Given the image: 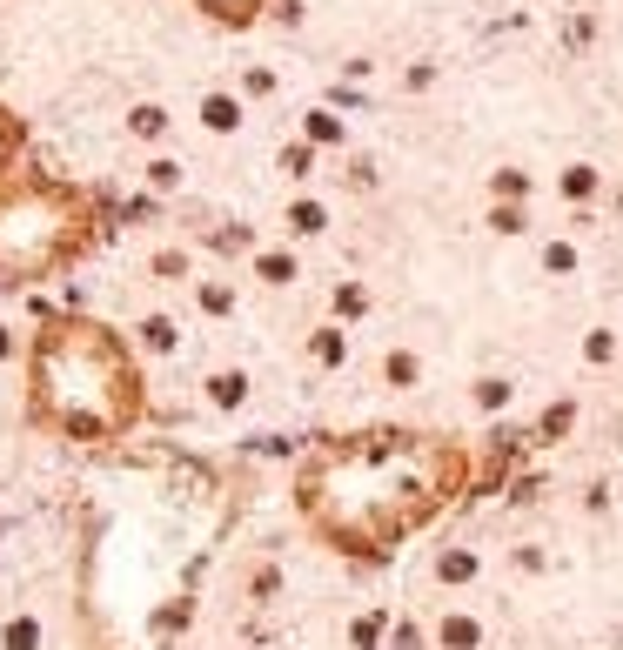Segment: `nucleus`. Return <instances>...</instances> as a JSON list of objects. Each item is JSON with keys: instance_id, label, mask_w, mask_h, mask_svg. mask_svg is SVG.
Masks as SVG:
<instances>
[{"instance_id": "obj_1", "label": "nucleus", "mask_w": 623, "mask_h": 650, "mask_svg": "<svg viewBox=\"0 0 623 650\" xmlns=\"http://www.w3.org/2000/svg\"><path fill=\"white\" fill-rule=\"evenodd\" d=\"M469 490H476V449L449 429H335L315 436L309 456L295 463V516L322 550L349 563H389Z\"/></svg>"}, {"instance_id": "obj_2", "label": "nucleus", "mask_w": 623, "mask_h": 650, "mask_svg": "<svg viewBox=\"0 0 623 650\" xmlns=\"http://www.w3.org/2000/svg\"><path fill=\"white\" fill-rule=\"evenodd\" d=\"M27 416L61 443H121L148 416L134 342L101 315H41L27 336Z\"/></svg>"}, {"instance_id": "obj_3", "label": "nucleus", "mask_w": 623, "mask_h": 650, "mask_svg": "<svg viewBox=\"0 0 623 650\" xmlns=\"http://www.w3.org/2000/svg\"><path fill=\"white\" fill-rule=\"evenodd\" d=\"M94 248V202L61 175L0 181V289H34Z\"/></svg>"}, {"instance_id": "obj_4", "label": "nucleus", "mask_w": 623, "mask_h": 650, "mask_svg": "<svg viewBox=\"0 0 623 650\" xmlns=\"http://www.w3.org/2000/svg\"><path fill=\"white\" fill-rule=\"evenodd\" d=\"M21 148H27V121L7 101H0V181H14V168H21Z\"/></svg>"}, {"instance_id": "obj_5", "label": "nucleus", "mask_w": 623, "mask_h": 650, "mask_svg": "<svg viewBox=\"0 0 623 650\" xmlns=\"http://www.w3.org/2000/svg\"><path fill=\"white\" fill-rule=\"evenodd\" d=\"M195 7L215 27H255L262 21V7H275V0H195Z\"/></svg>"}, {"instance_id": "obj_6", "label": "nucleus", "mask_w": 623, "mask_h": 650, "mask_svg": "<svg viewBox=\"0 0 623 650\" xmlns=\"http://www.w3.org/2000/svg\"><path fill=\"white\" fill-rule=\"evenodd\" d=\"M201 128H208V135H235V128H242V101H235V94H208V101H201Z\"/></svg>"}, {"instance_id": "obj_7", "label": "nucleus", "mask_w": 623, "mask_h": 650, "mask_svg": "<svg viewBox=\"0 0 623 650\" xmlns=\"http://www.w3.org/2000/svg\"><path fill=\"white\" fill-rule=\"evenodd\" d=\"M309 356L322 362V369H342V362H349V329H342V322L315 329V336H309Z\"/></svg>"}, {"instance_id": "obj_8", "label": "nucleus", "mask_w": 623, "mask_h": 650, "mask_svg": "<svg viewBox=\"0 0 623 650\" xmlns=\"http://www.w3.org/2000/svg\"><path fill=\"white\" fill-rule=\"evenodd\" d=\"M134 342H141L148 356H175V349H181V336H175V322H168V315H141Z\"/></svg>"}, {"instance_id": "obj_9", "label": "nucleus", "mask_w": 623, "mask_h": 650, "mask_svg": "<svg viewBox=\"0 0 623 650\" xmlns=\"http://www.w3.org/2000/svg\"><path fill=\"white\" fill-rule=\"evenodd\" d=\"M208 403L215 409H242L248 403V376L242 369H215V376H208Z\"/></svg>"}, {"instance_id": "obj_10", "label": "nucleus", "mask_w": 623, "mask_h": 650, "mask_svg": "<svg viewBox=\"0 0 623 650\" xmlns=\"http://www.w3.org/2000/svg\"><path fill=\"white\" fill-rule=\"evenodd\" d=\"M255 275H262L268 289H289L295 275H302V262H295L289 248H268V255H255Z\"/></svg>"}, {"instance_id": "obj_11", "label": "nucleus", "mask_w": 623, "mask_h": 650, "mask_svg": "<svg viewBox=\"0 0 623 650\" xmlns=\"http://www.w3.org/2000/svg\"><path fill=\"white\" fill-rule=\"evenodd\" d=\"M369 315V289L362 282H335V322H362Z\"/></svg>"}, {"instance_id": "obj_12", "label": "nucleus", "mask_w": 623, "mask_h": 650, "mask_svg": "<svg viewBox=\"0 0 623 650\" xmlns=\"http://www.w3.org/2000/svg\"><path fill=\"white\" fill-rule=\"evenodd\" d=\"M382 376L396 382V389H416V376H423V362L409 356V349H389V356H382Z\"/></svg>"}, {"instance_id": "obj_13", "label": "nucleus", "mask_w": 623, "mask_h": 650, "mask_svg": "<svg viewBox=\"0 0 623 650\" xmlns=\"http://www.w3.org/2000/svg\"><path fill=\"white\" fill-rule=\"evenodd\" d=\"M128 135H141V141L168 135V108H155V101H148V108H134V114H128Z\"/></svg>"}, {"instance_id": "obj_14", "label": "nucleus", "mask_w": 623, "mask_h": 650, "mask_svg": "<svg viewBox=\"0 0 623 650\" xmlns=\"http://www.w3.org/2000/svg\"><path fill=\"white\" fill-rule=\"evenodd\" d=\"M289 228H295V235H322L329 215H322V202H289Z\"/></svg>"}, {"instance_id": "obj_15", "label": "nucleus", "mask_w": 623, "mask_h": 650, "mask_svg": "<svg viewBox=\"0 0 623 650\" xmlns=\"http://www.w3.org/2000/svg\"><path fill=\"white\" fill-rule=\"evenodd\" d=\"M570 423H577V409H570V403H550V409H543V423H536V443H557Z\"/></svg>"}, {"instance_id": "obj_16", "label": "nucleus", "mask_w": 623, "mask_h": 650, "mask_svg": "<svg viewBox=\"0 0 623 650\" xmlns=\"http://www.w3.org/2000/svg\"><path fill=\"white\" fill-rule=\"evenodd\" d=\"M490 228H496V235H523V228H530V215H523V202H496L490 208Z\"/></svg>"}, {"instance_id": "obj_17", "label": "nucleus", "mask_w": 623, "mask_h": 650, "mask_svg": "<svg viewBox=\"0 0 623 650\" xmlns=\"http://www.w3.org/2000/svg\"><path fill=\"white\" fill-rule=\"evenodd\" d=\"M0 644H7V650H34V644H41V624H34V617H14V624L0 630Z\"/></svg>"}, {"instance_id": "obj_18", "label": "nucleus", "mask_w": 623, "mask_h": 650, "mask_svg": "<svg viewBox=\"0 0 623 650\" xmlns=\"http://www.w3.org/2000/svg\"><path fill=\"white\" fill-rule=\"evenodd\" d=\"M563 195H570V202H590V195H597V168H563Z\"/></svg>"}, {"instance_id": "obj_19", "label": "nucleus", "mask_w": 623, "mask_h": 650, "mask_svg": "<svg viewBox=\"0 0 623 650\" xmlns=\"http://www.w3.org/2000/svg\"><path fill=\"white\" fill-rule=\"evenodd\" d=\"M490 188H496V202H523V195H530V175H523V168H503Z\"/></svg>"}, {"instance_id": "obj_20", "label": "nucleus", "mask_w": 623, "mask_h": 650, "mask_svg": "<svg viewBox=\"0 0 623 650\" xmlns=\"http://www.w3.org/2000/svg\"><path fill=\"white\" fill-rule=\"evenodd\" d=\"M543 269H550V275H577V248L550 242V248H543Z\"/></svg>"}, {"instance_id": "obj_21", "label": "nucleus", "mask_w": 623, "mask_h": 650, "mask_svg": "<svg viewBox=\"0 0 623 650\" xmlns=\"http://www.w3.org/2000/svg\"><path fill=\"white\" fill-rule=\"evenodd\" d=\"M201 309L228 315V309H235V289H228V282H201Z\"/></svg>"}, {"instance_id": "obj_22", "label": "nucleus", "mask_w": 623, "mask_h": 650, "mask_svg": "<svg viewBox=\"0 0 623 650\" xmlns=\"http://www.w3.org/2000/svg\"><path fill=\"white\" fill-rule=\"evenodd\" d=\"M476 403H483V409H503V403H510V382H503V376H483V382H476Z\"/></svg>"}, {"instance_id": "obj_23", "label": "nucleus", "mask_w": 623, "mask_h": 650, "mask_svg": "<svg viewBox=\"0 0 623 650\" xmlns=\"http://www.w3.org/2000/svg\"><path fill=\"white\" fill-rule=\"evenodd\" d=\"M282 168H289V175H309V168H315V141H295V148H282Z\"/></svg>"}, {"instance_id": "obj_24", "label": "nucleus", "mask_w": 623, "mask_h": 650, "mask_svg": "<svg viewBox=\"0 0 623 650\" xmlns=\"http://www.w3.org/2000/svg\"><path fill=\"white\" fill-rule=\"evenodd\" d=\"M443 644L449 650H469V644H476V624H469V617H449V624H443Z\"/></svg>"}, {"instance_id": "obj_25", "label": "nucleus", "mask_w": 623, "mask_h": 650, "mask_svg": "<svg viewBox=\"0 0 623 650\" xmlns=\"http://www.w3.org/2000/svg\"><path fill=\"white\" fill-rule=\"evenodd\" d=\"M583 356H590V362H610V356H617V336H610V329H590Z\"/></svg>"}, {"instance_id": "obj_26", "label": "nucleus", "mask_w": 623, "mask_h": 650, "mask_svg": "<svg viewBox=\"0 0 623 650\" xmlns=\"http://www.w3.org/2000/svg\"><path fill=\"white\" fill-rule=\"evenodd\" d=\"M309 141H342V121L335 114H309Z\"/></svg>"}, {"instance_id": "obj_27", "label": "nucleus", "mask_w": 623, "mask_h": 650, "mask_svg": "<svg viewBox=\"0 0 623 650\" xmlns=\"http://www.w3.org/2000/svg\"><path fill=\"white\" fill-rule=\"evenodd\" d=\"M148 181H155L161 195H168V188H175V181H181V168H175V161H148Z\"/></svg>"}, {"instance_id": "obj_28", "label": "nucleus", "mask_w": 623, "mask_h": 650, "mask_svg": "<svg viewBox=\"0 0 623 650\" xmlns=\"http://www.w3.org/2000/svg\"><path fill=\"white\" fill-rule=\"evenodd\" d=\"M469 570H476V557H469V550H449V557H443V577H449V583L469 577Z\"/></svg>"}, {"instance_id": "obj_29", "label": "nucleus", "mask_w": 623, "mask_h": 650, "mask_svg": "<svg viewBox=\"0 0 623 650\" xmlns=\"http://www.w3.org/2000/svg\"><path fill=\"white\" fill-rule=\"evenodd\" d=\"M21 356V336H14V322H0V362Z\"/></svg>"}]
</instances>
